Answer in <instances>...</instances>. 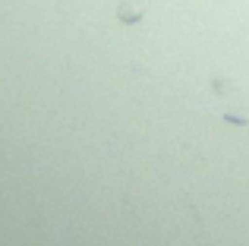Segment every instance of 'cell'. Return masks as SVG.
Listing matches in <instances>:
<instances>
[{"mask_svg": "<svg viewBox=\"0 0 249 246\" xmlns=\"http://www.w3.org/2000/svg\"><path fill=\"white\" fill-rule=\"evenodd\" d=\"M221 120H224V123H231V126H246V123H249L246 117H237V114H227V111L221 114Z\"/></svg>", "mask_w": 249, "mask_h": 246, "instance_id": "3", "label": "cell"}, {"mask_svg": "<svg viewBox=\"0 0 249 246\" xmlns=\"http://www.w3.org/2000/svg\"><path fill=\"white\" fill-rule=\"evenodd\" d=\"M117 16H120L123 25H136V22H142V16H145V13H142L139 6H133V3H126V0H123L120 10H117Z\"/></svg>", "mask_w": 249, "mask_h": 246, "instance_id": "1", "label": "cell"}, {"mask_svg": "<svg viewBox=\"0 0 249 246\" xmlns=\"http://www.w3.org/2000/svg\"><path fill=\"white\" fill-rule=\"evenodd\" d=\"M212 88H214V95H224L233 88V82L231 79H212Z\"/></svg>", "mask_w": 249, "mask_h": 246, "instance_id": "2", "label": "cell"}]
</instances>
